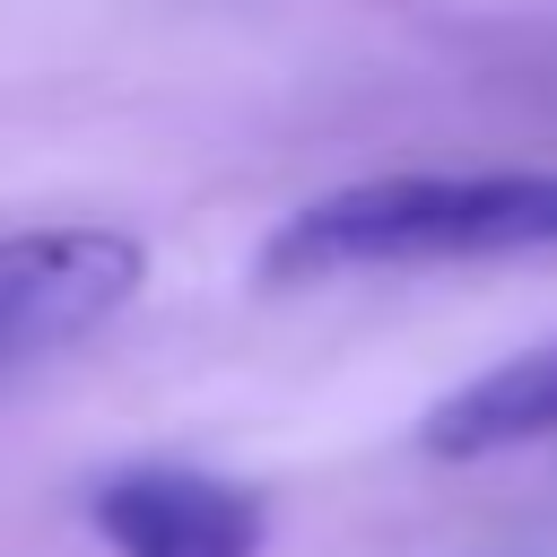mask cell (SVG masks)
I'll use <instances>...</instances> for the list:
<instances>
[{"instance_id":"obj_1","label":"cell","mask_w":557,"mask_h":557,"mask_svg":"<svg viewBox=\"0 0 557 557\" xmlns=\"http://www.w3.org/2000/svg\"><path fill=\"white\" fill-rule=\"evenodd\" d=\"M557 252V165H470V174H374L278 218L261 278H348V270H444Z\"/></svg>"},{"instance_id":"obj_2","label":"cell","mask_w":557,"mask_h":557,"mask_svg":"<svg viewBox=\"0 0 557 557\" xmlns=\"http://www.w3.org/2000/svg\"><path fill=\"white\" fill-rule=\"evenodd\" d=\"M148 278L139 235L122 226H26L0 235V374L104 331Z\"/></svg>"},{"instance_id":"obj_3","label":"cell","mask_w":557,"mask_h":557,"mask_svg":"<svg viewBox=\"0 0 557 557\" xmlns=\"http://www.w3.org/2000/svg\"><path fill=\"white\" fill-rule=\"evenodd\" d=\"M87 522L104 531L113 557H261V496L244 479L191 470V461H131L96 479Z\"/></svg>"},{"instance_id":"obj_4","label":"cell","mask_w":557,"mask_h":557,"mask_svg":"<svg viewBox=\"0 0 557 557\" xmlns=\"http://www.w3.org/2000/svg\"><path fill=\"white\" fill-rule=\"evenodd\" d=\"M540 435H557V348H522V357L470 374L418 426V444L435 461H487V453H513Z\"/></svg>"}]
</instances>
